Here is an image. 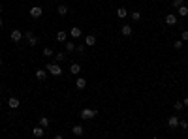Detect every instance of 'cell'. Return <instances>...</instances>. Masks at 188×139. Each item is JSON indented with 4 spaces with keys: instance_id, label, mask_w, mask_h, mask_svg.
Returning <instances> with one entry per match:
<instances>
[{
    "instance_id": "6da1fadb",
    "label": "cell",
    "mask_w": 188,
    "mask_h": 139,
    "mask_svg": "<svg viewBox=\"0 0 188 139\" xmlns=\"http://www.w3.org/2000/svg\"><path fill=\"white\" fill-rule=\"evenodd\" d=\"M45 70H47V73L55 75V77H58L60 73H62V68L58 66V62H49L47 66H45Z\"/></svg>"
},
{
    "instance_id": "7a4b0ae2",
    "label": "cell",
    "mask_w": 188,
    "mask_h": 139,
    "mask_svg": "<svg viewBox=\"0 0 188 139\" xmlns=\"http://www.w3.org/2000/svg\"><path fill=\"white\" fill-rule=\"evenodd\" d=\"M96 115H98V111H94V109H83V111H79V117L83 118V120H90V118H94Z\"/></svg>"
},
{
    "instance_id": "3957f363",
    "label": "cell",
    "mask_w": 188,
    "mask_h": 139,
    "mask_svg": "<svg viewBox=\"0 0 188 139\" xmlns=\"http://www.w3.org/2000/svg\"><path fill=\"white\" fill-rule=\"evenodd\" d=\"M23 38H24V34L21 32V30H12V34H9V40H12L13 43H19Z\"/></svg>"
},
{
    "instance_id": "277c9868",
    "label": "cell",
    "mask_w": 188,
    "mask_h": 139,
    "mask_svg": "<svg viewBox=\"0 0 188 139\" xmlns=\"http://www.w3.org/2000/svg\"><path fill=\"white\" fill-rule=\"evenodd\" d=\"M28 13H30V17H32V19H40V17H42V13H43V9H42V6H32Z\"/></svg>"
},
{
    "instance_id": "5b68a950",
    "label": "cell",
    "mask_w": 188,
    "mask_h": 139,
    "mask_svg": "<svg viewBox=\"0 0 188 139\" xmlns=\"http://www.w3.org/2000/svg\"><path fill=\"white\" fill-rule=\"evenodd\" d=\"M24 38H27V43L30 45V47H34V45L38 43V38L34 36V32H30V30H28V32H24Z\"/></svg>"
},
{
    "instance_id": "8992f818",
    "label": "cell",
    "mask_w": 188,
    "mask_h": 139,
    "mask_svg": "<svg viewBox=\"0 0 188 139\" xmlns=\"http://www.w3.org/2000/svg\"><path fill=\"white\" fill-rule=\"evenodd\" d=\"M164 21H166V24H169V27H173V24L179 23V21H177V15H175V13H167Z\"/></svg>"
},
{
    "instance_id": "52a82bcc",
    "label": "cell",
    "mask_w": 188,
    "mask_h": 139,
    "mask_svg": "<svg viewBox=\"0 0 188 139\" xmlns=\"http://www.w3.org/2000/svg\"><path fill=\"white\" fill-rule=\"evenodd\" d=\"M132 32H134V28H132L130 24H122V28H120V34H122L124 38H130Z\"/></svg>"
},
{
    "instance_id": "ba28073f",
    "label": "cell",
    "mask_w": 188,
    "mask_h": 139,
    "mask_svg": "<svg viewBox=\"0 0 188 139\" xmlns=\"http://www.w3.org/2000/svg\"><path fill=\"white\" fill-rule=\"evenodd\" d=\"M85 86H87V79H85V77H77V79H75V89L83 90Z\"/></svg>"
},
{
    "instance_id": "9c48e42d",
    "label": "cell",
    "mask_w": 188,
    "mask_h": 139,
    "mask_svg": "<svg viewBox=\"0 0 188 139\" xmlns=\"http://www.w3.org/2000/svg\"><path fill=\"white\" fill-rule=\"evenodd\" d=\"M43 130H45L43 126H34V130H32V135L36 137V139H40V137H43Z\"/></svg>"
},
{
    "instance_id": "30bf717a",
    "label": "cell",
    "mask_w": 188,
    "mask_h": 139,
    "mask_svg": "<svg viewBox=\"0 0 188 139\" xmlns=\"http://www.w3.org/2000/svg\"><path fill=\"white\" fill-rule=\"evenodd\" d=\"M8 105L12 107V109H17V107L21 105V102H19V98H15V96H12V98H9V100H8Z\"/></svg>"
},
{
    "instance_id": "8fae6325",
    "label": "cell",
    "mask_w": 188,
    "mask_h": 139,
    "mask_svg": "<svg viewBox=\"0 0 188 139\" xmlns=\"http://www.w3.org/2000/svg\"><path fill=\"white\" fill-rule=\"evenodd\" d=\"M66 38H68V34H66L64 30H58L57 36H55V40H57L58 43H64V42H66Z\"/></svg>"
},
{
    "instance_id": "7c38bea8",
    "label": "cell",
    "mask_w": 188,
    "mask_h": 139,
    "mask_svg": "<svg viewBox=\"0 0 188 139\" xmlns=\"http://www.w3.org/2000/svg\"><path fill=\"white\" fill-rule=\"evenodd\" d=\"M70 36H72V38H75V40H79L81 36H83V32H81L79 27H73L72 30H70Z\"/></svg>"
},
{
    "instance_id": "4fadbf2b",
    "label": "cell",
    "mask_w": 188,
    "mask_h": 139,
    "mask_svg": "<svg viewBox=\"0 0 188 139\" xmlns=\"http://www.w3.org/2000/svg\"><path fill=\"white\" fill-rule=\"evenodd\" d=\"M36 79L38 81H45L47 79V70H36Z\"/></svg>"
},
{
    "instance_id": "5bb4252c",
    "label": "cell",
    "mask_w": 188,
    "mask_h": 139,
    "mask_svg": "<svg viewBox=\"0 0 188 139\" xmlns=\"http://www.w3.org/2000/svg\"><path fill=\"white\" fill-rule=\"evenodd\" d=\"M167 124H169V128H179V118H177L175 115L167 118Z\"/></svg>"
},
{
    "instance_id": "9a60e30c",
    "label": "cell",
    "mask_w": 188,
    "mask_h": 139,
    "mask_svg": "<svg viewBox=\"0 0 188 139\" xmlns=\"http://www.w3.org/2000/svg\"><path fill=\"white\" fill-rule=\"evenodd\" d=\"M94 43H96V36H94V34H90V36H85V45L92 47Z\"/></svg>"
},
{
    "instance_id": "2e32d148",
    "label": "cell",
    "mask_w": 188,
    "mask_h": 139,
    "mask_svg": "<svg viewBox=\"0 0 188 139\" xmlns=\"http://www.w3.org/2000/svg\"><path fill=\"white\" fill-rule=\"evenodd\" d=\"M72 133H73V135H77V137H81L85 133V130H83V126H73L72 128Z\"/></svg>"
},
{
    "instance_id": "e0dca14e",
    "label": "cell",
    "mask_w": 188,
    "mask_h": 139,
    "mask_svg": "<svg viewBox=\"0 0 188 139\" xmlns=\"http://www.w3.org/2000/svg\"><path fill=\"white\" fill-rule=\"evenodd\" d=\"M70 71H72V73H73V75H79V73H81V66H79V64H75V62H73L72 66H70Z\"/></svg>"
},
{
    "instance_id": "ac0fdd59",
    "label": "cell",
    "mask_w": 188,
    "mask_h": 139,
    "mask_svg": "<svg viewBox=\"0 0 188 139\" xmlns=\"http://www.w3.org/2000/svg\"><path fill=\"white\" fill-rule=\"evenodd\" d=\"M177 9H179V15H181V17H188V6L182 4V6H179Z\"/></svg>"
},
{
    "instance_id": "d6986e66",
    "label": "cell",
    "mask_w": 188,
    "mask_h": 139,
    "mask_svg": "<svg viewBox=\"0 0 188 139\" xmlns=\"http://www.w3.org/2000/svg\"><path fill=\"white\" fill-rule=\"evenodd\" d=\"M117 15H119L120 19H126V15H128V9H126V8H119V9H117Z\"/></svg>"
},
{
    "instance_id": "ffe728a7",
    "label": "cell",
    "mask_w": 188,
    "mask_h": 139,
    "mask_svg": "<svg viewBox=\"0 0 188 139\" xmlns=\"http://www.w3.org/2000/svg\"><path fill=\"white\" fill-rule=\"evenodd\" d=\"M64 47H66V51H68V53H73V51H75V43H73V42H66Z\"/></svg>"
},
{
    "instance_id": "44dd1931",
    "label": "cell",
    "mask_w": 188,
    "mask_h": 139,
    "mask_svg": "<svg viewBox=\"0 0 188 139\" xmlns=\"http://www.w3.org/2000/svg\"><path fill=\"white\" fill-rule=\"evenodd\" d=\"M42 53H43V56H47V58H49V56H55V49H51V47H45V49L42 51Z\"/></svg>"
},
{
    "instance_id": "7402d4cb",
    "label": "cell",
    "mask_w": 188,
    "mask_h": 139,
    "mask_svg": "<svg viewBox=\"0 0 188 139\" xmlns=\"http://www.w3.org/2000/svg\"><path fill=\"white\" fill-rule=\"evenodd\" d=\"M55 60H57V62H64V60H66V53H55Z\"/></svg>"
},
{
    "instance_id": "603a6c76",
    "label": "cell",
    "mask_w": 188,
    "mask_h": 139,
    "mask_svg": "<svg viewBox=\"0 0 188 139\" xmlns=\"http://www.w3.org/2000/svg\"><path fill=\"white\" fill-rule=\"evenodd\" d=\"M57 13L58 15H66V13H68V6H64V4H62V6H58L57 8Z\"/></svg>"
},
{
    "instance_id": "cb8c5ba5",
    "label": "cell",
    "mask_w": 188,
    "mask_h": 139,
    "mask_svg": "<svg viewBox=\"0 0 188 139\" xmlns=\"http://www.w3.org/2000/svg\"><path fill=\"white\" fill-rule=\"evenodd\" d=\"M130 17H132V21H141V13L139 12H132Z\"/></svg>"
},
{
    "instance_id": "d4e9b609",
    "label": "cell",
    "mask_w": 188,
    "mask_h": 139,
    "mask_svg": "<svg viewBox=\"0 0 188 139\" xmlns=\"http://www.w3.org/2000/svg\"><path fill=\"white\" fill-rule=\"evenodd\" d=\"M40 126L49 128V118H47V117H42V118H40Z\"/></svg>"
},
{
    "instance_id": "484cf974",
    "label": "cell",
    "mask_w": 188,
    "mask_h": 139,
    "mask_svg": "<svg viewBox=\"0 0 188 139\" xmlns=\"http://www.w3.org/2000/svg\"><path fill=\"white\" fill-rule=\"evenodd\" d=\"M173 47L179 51V49H182V40H177V42H173Z\"/></svg>"
},
{
    "instance_id": "4316f807",
    "label": "cell",
    "mask_w": 188,
    "mask_h": 139,
    "mask_svg": "<svg viewBox=\"0 0 188 139\" xmlns=\"http://www.w3.org/2000/svg\"><path fill=\"white\" fill-rule=\"evenodd\" d=\"M173 107H175V111H181L182 107H184V104H182V102H175V105H173Z\"/></svg>"
},
{
    "instance_id": "83f0119b",
    "label": "cell",
    "mask_w": 188,
    "mask_h": 139,
    "mask_svg": "<svg viewBox=\"0 0 188 139\" xmlns=\"http://www.w3.org/2000/svg\"><path fill=\"white\" fill-rule=\"evenodd\" d=\"M179 128H182V130H188V122H186V120H179Z\"/></svg>"
},
{
    "instance_id": "f1b7e54d",
    "label": "cell",
    "mask_w": 188,
    "mask_h": 139,
    "mask_svg": "<svg viewBox=\"0 0 188 139\" xmlns=\"http://www.w3.org/2000/svg\"><path fill=\"white\" fill-rule=\"evenodd\" d=\"M83 51H85V45H83V43L75 45V53H83Z\"/></svg>"
},
{
    "instance_id": "f546056e",
    "label": "cell",
    "mask_w": 188,
    "mask_h": 139,
    "mask_svg": "<svg viewBox=\"0 0 188 139\" xmlns=\"http://www.w3.org/2000/svg\"><path fill=\"white\" fill-rule=\"evenodd\" d=\"M181 40H182V42H188V30H182V34H181Z\"/></svg>"
},
{
    "instance_id": "4dcf8cb0",
    "label": "cell",
    "mask_w": 188,
    "mask_h": 139,
    "mask_svg": "<svg viewBox=\"0 0 188 139\" xmlns=\"http://www.w3.org/2000/svg\"><path fill=\"white\" fill-rule=\"evenodd\" d=\"M182 4H184V0H173V8H179Z\"/></svg>"
},
{
    "instance_id": "1f68e13d",
    "label": "cell",
    "mask_w": 188,
    "mask_h": 139,
    "mask_svg": "<svg viewBox=\"0 0 188 139\" xmlns=\"http://www.w3.org/2000/svg\"><path fill=\"white\" fill-rule=\"evenodd\" d=\"M182 104H184V107H188V96H184V100H182Z\"/></svg>"
},
{
    "instance_id": "d6a6232c",
    "label": "cell",
    "mask_w": 188,
    "mask_h": 139,
    "mask_svg": "<svg viewBox=\"0 0 188 139\" xmlns=\"http://www.w3.org/2000/svg\"><path fill=\"white\" fill-rule=\"evenodd\" d=\"M4 27V21H2V19H0V28H2Z\"/></svg>"
},
{
    "instance_id": "836d02e7",
    "label": "cell",
    "mask_w": 188,
    "mask_h": 139,
    "mask_svg": "<svg viewBox=\"0 0 188 139\" xmlns=\"http://www.w3.org/2000/svg\"><path fill=\"white\" fill-rule=\"evenodd\" d=\"M4 64V60H2V56H0V66H2Z\"/></svg>"
},
{
    "instance_id": "e575fe53",
    "label": "cell",
    "mask_w": 188,
    "mask_h": 139,
    "mask_svg": "<svg viewBox=\"0 0 188 139\" xmlns=\"http://www.w3.org/2000/svg\"><path fill=\"white\" fill-rule=\"evenodd\" d=\"M0 94H2V86H0Z\"/></svg>"
},
{
    "instance_id": "d590c367",
    "label": "cell",
    "mask_w": 188,
    "mask_h": 139,
    "mask_svg": "<svg viewBox=\"0 0 188 139\" xmlns=\"http://www.w3.org/2000/svg\"><path fill=\"white\" fill-rule=\"evenodd\" d=\"M0 13H2V6H0Z\"/></svg>"
},
{
    "instance_id": "8d00e7d4",
    "label": "cell",
    "mask_w": 188,
    "mask_h": 139,
    "mask_svg": "<svg viewBox=\"0 0 188 139\" xmlns=\"http://www.w3.org/2000/svg\"><path fill=\"white\" fill-rule=\"evenodd\" d=\"M53 2H58V0H53Z\"/></svg>"
}]
</instances>
